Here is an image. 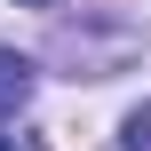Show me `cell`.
Here are the masks:
<instances>
[{
    "label": "cell",
    "mask_w": 151,
    "mask_h": 151,
    "mask_svg": "<svg viewBox=\"0 0 151 151\" xmlns=\"http://www.w3.org/2000/svg\"><path fill=\"white\" fill-rule=\"evenodd\" d=\"M32 104V56H16V48H0V127L16 119Z\"/></svg>",
    "instance_id": "6da1fadb"
},
{
    "label": "cell",
    "mask_w": 151,
    "mask_h": 151,
    "mask_svg": "<svg viewBox=\"0 0 151 151\" xmlns=\"http://www.w3.org/2000/svg\"><path fill=\"white\" fill-rule=\"evenodd\" d=\"M119 151H151V104H135L119 119Z\"/></svg>",
    "instance_id": "7a4b0ae2"
},
{
    "label": "cell",
    "mask_w": 151,
    "mask_h": 151,
    "mask_svg": "<svg viewBox=\"0 0 151 151\" xmlns=\"http://www.w3.org/2000/svg\"><path fill=\"white\" fill-rule=\"evenodd\" d=\"M0 151H40V135H24V127H0Z\"/></svg>",
    "instance_id": "3957f363"
},
{
    "label": "cell",
    "mask_w": 151,
    "mask_h": 151,
    "mask_svg": "<svg viewBox=\"0 0 151 151\" xmlns=\"http://www.w3.org/2000/svg\"><path fill=\"white\" fill-rule=\"evenodd\" d=\"M24 8H56V0H24Z\"/></svg>",
    "instance_id": "277c9868"
}]
</instances>
